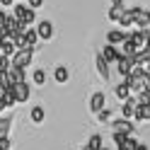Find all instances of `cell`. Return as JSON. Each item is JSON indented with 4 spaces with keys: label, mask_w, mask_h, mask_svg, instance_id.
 <instances>
[{
    "label": "cell",
    "mask_w": 150,
    "mask_h": 150,
    "mask_svg": "<svg viewBox=\"0 0 150 150\" xmlns=\"http://www.w3.org/2000/svg\"><path fill=\"white\" fill-rule=\"evenodd\" d=\"M119 49H121V53H124V56H136V53H138V49H136V44L131 41V39H126L124 44L119 46Z\"/></svg>",
    "instance_id": "25"
},
{
    "label": "cell",
    "mask_w": 150,
    "mask_h": 150,
    "mask_svg": "<svg viewBox=\"0 0 150 150\" xmlns=\"http://www.w3.org/2000/svg\"><path fill=\"white\" fill-rule=\"evenodd\" d=\"M34 53H36V46H24V49H17V53L12 56V68H22L27 70L34 61Z\"/></svg>",
    "instance_id": "1"
},
{
    "label": "cell",
    "mask_w": 150,
    "mask_h": 150,
    "mask_svg": "<svg viewBox=\"0 0 150 150\" xmlns=\"http://www.w3.org/2000/svg\"><path fill=\"white\" fill-rule=\"evenodd\" d=\"M136 107H138V99L136 97H128L126 102H121V119H133Z\"/></svg>",
    "instance_id": "13"
},
{
    "label": "cell",
    "mask_w": 150,
    "mask_h": 150,
    "mask_svg": "<svg viewBox=\"0 0 150 150\" xmlns=\"http://www.w3.org/2000/svg\"><path fill=\"white\" fill-rule=\"evenodd\" d=\"M145 36H148V41H150V24L145 27Z\"/></svg>",
    "instance_id": "36"
},
{
    "label": "cell",
    "mask_w": 150,
    "mask_h": 150,
    "mask_svg": "<svg viewBox=\"0 0 150 150\" xmlns=\"http://www.w3.org/2000/svg\"><path fill=\"white\" fill-rule=\"evenodd\" d=\"M99 53H102V58H104L107 63H119V61H121V56H124L119 46H111V44H107Z\"/></svg>",
    "instance_id": "8"
},
{
    "label": "cell",
    "mask_w": 150,
    "mask_h": 150,
    "mask_svg": "<svg viewBox=\"0 0 150 150\" xmlns=\"http://www.w3.org/2000/svg\"><path fill=\"white\" fill-rule=\"evenodd\" d=\"M109 126L114 128V131L126 133V136H133V133H136V126H133V121H131V119H116V121H111Z\"/></svg>",
    "instance_id": "9"
},
{
    "label": "cell",
    "mask_w": 150,
    "mask_h": 150,
    "mask_svg": "<svg viewBox=\"0 0 150 150\" xmlns=\"http://www.w3.org/2000/svg\"><path fill=\"white\" fill-rule=\"evenodd\" d=\"M128 39L136 44V49H138V51H145V49H148V44H150V41H148V36H145V29H131V32H128Z\"/></svg>",
    "instance_id": "7"
},
{
    "label": "cell",
    "mask_w": 150,
    "mask_h": 150,
    "mask_svg": "<svg viewBox=\"0 0 150 150\" xmlns=\"http://www.w3.org/2000/svg\"><path fill=\"white\" fill-rule=\"evenodd\" d=\"M0 51H3V56H10V58L17 53V46H15V41H12V36L0 39Z\"/></svg>",
    "instance_id": "16"
},
{
    "label": "cell",
    "mask_w": 150,
    "mask_h": 150,
    "mask_svg": "<svg viewBox=\"0 0 150 150\" xmlns=\"http://www.w3.org/2000/svg\"><path fill=\"white\" fill-rule=\"evenodd\" d=\"M24 44H27V46H36V44H39L36 27H29V29H27V34H24Z\"/></svg>",
    "instance_id": "23"
},
{
    "label": "cell",
    "mask_w": 150,
    "mask_h": 150,
    "mask_svg": "<svg viewBox=\"0 0 150 150\" xmlns=\"http://www.w3.org/2000/svg\"><path fill=\"white\" fill-rule=\"evenodd\" d=\"M27 5H29L32 10H39V7L44 5V0H27Z\"/></svg>",
    "instance_id": "31"
},
{
    "label": "cell",
    "mask_w": 150,
    "mask_h": 150,
    "mask_svg": "<svg viewBox=\"0 0 150 150\" xmlns=\"http://www.w3.org/2000/svg\"><path fill=\"white\" fill-rule=\"evenodd\" d=\"M97 121H99V124H109V121H111V109H109V107L102 109L99 114H97Z\"/></svg>",
    "instance_id": "28"
},
{
    "label": "cell",
    "mask_w": 150,
    "mask_h": 150,
    "mask_svg": "<svg viewBox=\"0 0 150 150\" xmlns=\"http://www.w3.org/2000/svg\"><path fill=\"white\" fill-rule=\"evenodd\" d=\"M114 95H116V99H121V102H126V99L131 97V87H128V82H126V80H124V82H119V85H116Z\"/></svg>",
    "instance_id": "20"
},
{
    "label": "cell",
    "mask_w": 150,
    "mask_h": 150,
    "mask_svg": "<svg viewBox=\"0 0 150 150\" xmlns=\"http://www.w3.org/2000/svg\"><path fill=\"white\" fill-rule=\"evenodd\" d=\"M143 68H145V73H148V75H150V61H148V63H145V65H143Z\"/></svg>",
    "instance_id": "37"
},
{
    "label": "cell",
    "mask_w": 150,
    "mask_h": 150,
    "mask_svg": "<svg viewBox=\"0 0 150 150\" xmlns=\"http://www.w3.org/2000/svg\"><path fill=\"white\" fill-rule=\"evenodd\" d=\"M128 15H131V20H133L136 29H145L150 24V10L148 7H128Z\"/></svg>",
    "instance_id": "2"
},
{
    "label": "cell",
    "mask_w": 150,
    "mask_h": 150,
    "mask_svg": "<svg viewBox=\"0 0 150 150\" xmlns=\"http://www.w3.org/2000/svg\"><path fill=\"white\" fill-rule=\"evenodd\" d=\"M126 39H128V32L126 29H111L107 34V44H111V46H121Z\"/></svg>",
    "instance_id": "10"
},
{
    "label": "cell",
    "mask_w": 150,
    "mask_h": 150,
    "mask_svg": "<svg viewBox=\"0 0 150 150\" xmlns=\"http://www.w3.org/2000/svg\"><path fill=\"white\" fill-rule=\"evenodd\" d=\"M87 109L92 114H99L102 109H107V95L104 92H92L90 99H87Z\"/></svg>",
    "instance_id": "3"
},
{
    "label": "cell",
    "mask_w": 150,
    "mask_h": 150,
    "mask_svg": "<svg viewBox=\"0 0 150 150\" xmlns=\"http://www.w3.org/2000/svg\"><path fill=\"white\" fill-rule=\"evenodd\" d=\"M36 34H39L41 41H51V39H53V22H51V20L36 22Z\"/></svg>",
    "instance_id": "6"
},
{
    "label": "cell",
    "mask_w": 150,
    "mask_h": 150,
    "mask_svg": "<svg viewBox=\"0 0 150 150\" xmlns=\"http://www.w3.org/2000/svg\"><path fill=\"white\" fill-rule=\"evenodd\" d=\"M148 49H150V44H148Z\"/></svg>",
    "instance_id": "41"
},
{
    "label": "cell",
    "mask_w": 150,
    "mask_h": 150,
    "mask_svg": "<svg viewBox=\"0 0 150 150\" xmlns=\"http://www.w3.org/2000/svg\"><path fill=\"white\" fill-rule=\"evenodd\" d=\"M12 92H15L17 104H24V102H29V97H32L29 82H17V85H12Z\"/></svg>",
    "instance_id": "5"
},
{
    "label": "cell",
    "mask_w": 150,
    "mask_h": 150,
    "mask_svg": "<svg viewBox=\"0 0 150 150\" xmlns=\"http://www.w3.org/2000/svg\"><path fill=\"white\" fill-rule=\"evenodd\" d=\"M133 121H138V124H145V121H150V102H143V104L136 107V111H133Z\"/></svg>",
    "instance_id": "11"
},
{
    "label": "cell",
    "mask_w": 150,
    "mask_h": 150,
    "mask_svg": "<svg viewBox=\"0 0 150 150\" xmlns=\"http://www.w3.org/2000/svg\"><path fill=\"white\" fill-rule=\"evenodd\" d=\"M32 82L36 87H41L44 82H46V70L44 68H34V73H32Z\"/></svg>",
    "instance_id": "24"
},
{
    "label": "cell",
    "mask_w": 150,
    "mask_h": 150,
    "mask_svg": "<svg viewBox=\"0 0 150 150\" xmlns=\"http://www.w3.org/2000/svg\"><path fill=\"white\" fill-rule=\"evenodd\" d=\"M17 3V0H0V5H3V7H12Z\"/></svg>",
    "instance_id": "32"
},
{
    "label": "cell",
    "mask_w": 150,
    "mask_h": 150,
    "mask_svg": "<svg viewBox=\"0 0 150 150\" xmlns=\"http://www.w3.org/2000/svg\"><path fill=\"white\" fill-rule=\"evenodd\" d=\"M7 78H10L12 85H17V82H27V70H22V68H10V70H7Z\"/></svg>",
    "instance_id": "17"
},
{
    "label": "cell",
    "mask_w": 150,
    "mask_h": 150,
    "mask_svg": "<svg viewBox=\"0 0 150 150\" xmlns=\"http://www.w3.org/2000/svg\"><path fill=\"white\" fill-rule=\"evenodd\" d=\"M12 116H5V119H0V138H7L10 136V131H12Z\"/></svg>",
    "instance_id": "22"
},
{
    "label": "cell",
    "mask_w": 150,
    "mask_h": 150,
    "mask_svg": "<svg viewBox=\"0 0 150 150\" xmlns=\"http://www.w3.org/2000/svg\"><path fill=\"white\" fill-rule=\"evenodd\" d=\"M140 143V140H136L133 136H128L126 138V143H121V145H116V150H136V145Z\"/></svg>",
    "instance_id": "26"
},
{
    "label": "cell",
    "mask_w": 150,
    "mask_h": 150,
    "mask_svg": "<svg viewBox=\"0 0 150 150\" xmlns=\"http://www.w3.org/2000/svg\"><path fill=\"white\" fill-rule=\"evenodd\" d=\"M29 119H32V124H41V121L46 119V109H44L41 104L32 107V109H29Z\"/></svg>",
    "instance_id": "18"
},
{
    "label": "cell",
    "mask_w": 150,
    "mask_h": 150,
    "mask_svg": "<svg viewBox=\"0 0 150 150\" xmlns=\"http://www.w3.org/2000/svg\"><path fill=\"white\" fill-rule=\"evenodd\" d=\"M5 109H10V104H7L5 99H0V111H5Z\"/></svg>",
    "instance_id": "33"
},
{
    "label": "cell",
    "mask_w": 150,
    "mask_h": 150,
    "mask_svg": "<svg viewBox=\"0 0 150 150\" xmlns=\"http://www.w3.org/2000/svg\"><path fill=\"white\" fill-rule=\"evenodd\" d=\"M136 150H150V148H148L145 143H138V145H136Z\"/></svg>",
    "instance_id": "34"
},
{
    "label": "cell",
    "mask_w": 150,
    "mask_h": 150,
    "mask_svg": "<svg viewBox=\"0 0 150 150\" xmlns=\"http://www.w3.org/2000/svg\"><path fill=\"white\" fill-rule=\"evenodd\" d=\"M133 68H136V56H121V61L116 63V70L121 78H128Z\"/></svg>",
    "instance_id": "4"
},
{
    "label": "cell",
    "mask_w": 150,
    "mask_h": 150,
    "mask_svg": "<svg viewBox=\"0 0 150 150\" xmlns=\"http://www.w3.org/2000/svg\"><path fill=\"white\" fill-rule=\"evenodd\" d=\"M116 24L121 27V29H128V27H133V20H131V15H128V10L124 12V17H121V20H119Z\"/></svg>",
    "instance_id": "27"
},
{
    "label": "cell",
    "mask_w": 150,
    "mask_h": 150,
    "mask_svg": "<svg viewBox=\"0 0 150 150\" xmlns=\"http://www.w3.org/2000/svg\"><path fill=\"white\" fill-rule=\"evenodd\" d=\"M111 5H124V0H109Z\"/></svg>",
    "instance_id": "35"
},
{
    "label": "cell",
    "mask_w": 150,
    "mask_h": 150,
    "mask_svg": "<svg viewBox=\"0 0 150 150\" xmlns=\"http://www.w3.org/2000/svg\"><path fill=\"white\" fill-rule=\"evenodd\" d=\"M95 68H97V73H99L102 80H109V75H111V73H109V63L102 58V53L95 56Z\"/></svg>",
    "instance_id": "14"
},
{
    "label": "cell",
    "mask_w": 150,
    "mask_h": 150,
    "mask_svg": "<svg viewBox=\"0 0 150 150\" xmlns=\"http://www.w3.org/2000/svg\"><path fill=\"white\" fill-rule=\"evenodd\" d=\"M87 150H102L104 148V138H102L99 133H92L90 138H87V145H85Z\"/></svg>",
    "instance_id": "21"
},
{
    "label": "cell",
    "mask_w": 150,
    "mask_h": 150,
    "mask_svg": "<svg viewBox=\"0 0 150 150\" xmlns=\"http://www.w3.org/2000/svg\"><path fill=\"white\" fill-rule=\"evenodd\" d=\"M29 10H32V7L27 5V3H15V5H12V10H10V17H15V20L24 22V20H27V15H29Z\"/></svg>",
    "instance_id": "12"
},
{
    "label": "cell",
    "mask_w": 150,
    "mask_h": 150,
    "mask_svg": "<svg viewBox=\"0 0 150 150\" xmlns=\"http://www.w3.org/2000/svg\"><path fill=\"white\" fill-rule=\"evenodd\" d=\"M102 150H109V148H102Z\"/></svg>",
    "instance_id": "38"
},
{
    "label": "cell",
    "mask_w": 150,
    "mask_h": 150,
    "mask_svg": "<svg viewBox=\"0 0 150 150\" xmlns=\"http://www.w3.org/2000/svg\"><path fill=\"white\" fill-rule=\"evenodd\" d=\"M53 80L58 82V85H65V82L70 80V70H68V65H56V70H53Z\"/></svg>",
    "instance_id": "15"
},
{
    "label": "cell",
    "mask_w": 150,
    "mask_h": 150,
    "mask_svg": "<svg viewBox=\"0 0 150 150\" xmlns=\"http://www.w3.org/2000/svg\"><path fill=\"white\" fill-rule=\"evenodd\" d=\"M17 3H22V0H17Z\"/></svg>",
    "instance_id": "39"
},
{
    "label": "cell",
    "mask_w": 150,
    "mask_h": 150,
    "mask_svg": "<svg viewBox=\"0 0 150 150\" xmlns=\"http://www.w3.org/2000/svg\"><path fill=\"white\" fill-rule=\"evenodd\" d=\"M82 150H87V148H82Z\"/></svg>",
    "instance_id": "40"
},
{
    "label": "cell",
    "mask_w": 150,
    "mask_h": 150,
    "mask_svg": "<svg viewBox=\"0 0 150 150\" xmlns=\"http://www.w3.org/2000/svg\"><path fill=\"white\" fill-rule=\"evenodd\" d=\"M126 10H128L126 5H111V7H109V12H107V17H109L111 22H119L121 17H124V12H126Z\"/></svg>",
    "instance_id": "19"
},
{
    "label": "cell",
    "mask_w": 150,
    "mask_h": 150,
    "mask_svg": "<svg viewBox=\"0 0 150 150\" xmlns=\"http://www.w3.org/2000/svg\"><path fill=\"white\" fill-rule=\"evenodd\" d=\"M111 138H114V143H116V145H121V143H126V138H128V136H126V133H121V131H114V136H111Z\"/></svg>",
    "instance_id": "29"
},
{
    "label": "cell",
    "mask_w": 150,
    "mask_h": 150,
    "mask_svg": "<svg viewBox=\"0 0 150 150\" xmlns=\"http://www.w3.org/2000/svg\"><path fill=\"white\" fill-rule=\"evenodd\" d=\"M0 150H12V138H0Z\"/></svg>",
    "instance_id": "30"
}]
</instances>
